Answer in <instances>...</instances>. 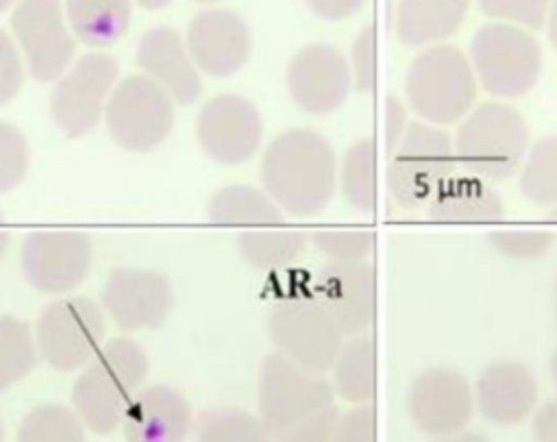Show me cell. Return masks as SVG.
I'll use <instances>...</instances> for the list:
<instances>
[{
  "instance_id": "32",
  "label": "cell",
  "mask_w": 557,
  "mask_h": 442,
  "mask_svg": "<svg viewBox=\"0 0 557 442\" xmlns=\"http://www.w3.org/2000/svg\"><path fill=\"white\" fill-rule=\"evenodd\" d=\"M196 442H272V431L242 407H211L196 425Z\"/></svg>"
},
{
  "instance_id": "7",
  "label": "cell",
  "mask_w": 557,
  "mask_h": 442,
  "mask_svg": "<svg viewBox=\"0 0 557 442\" xmlns=\"http://www.w3.org/2000/svg\"><path fill=\"white\" fill-rule=\"evenodd\" d=\"M104 309L87 296L48 303L35 324L39 359L61 372L87 366L104 344Z\"/></svg>"
},
{
  "instance_id": "9",
  "label": "cell",
  "mask_w": 557,
  "mask_h": 442,
  "mask_svg": "<svg viewBox=\"0 0 557 442\" xmlns=\"http://www.w3.org/2000/svg\"><path fill=\"white\" fill-rule=\"evenodd\" d=\"M333 396L326 375L302 368L276 351L263 357L257 381V409L272 433L331 407Z\"/></svg>"
},
{
  "instance_id": "6",
  "label": "cell",
  "mask_w": 557,
  "mask_h": 442,
  "mask_svg": "<svg viewBox=\"0 0 557 442\" xmlns=\"http://www.w3.org/2000/svg\"><path fill=\"white\" fill-rule=\"evenodd\" d=\"M457 170L453 135L444 126L413 120L389 152L385 187L398 207L418 209Z\"/></svg>"
},
{
  "instance_id": "28",
  "label": "cell",
  "mask_w": 557,
  "mask_h": 442,
  "mask_svg": "<svg viewBox=\"0 0 557 442\" xmlns=\"http://www.w3.org/2000/svg\"><path fill=\"white\" fill-rule=\"evenodd\" d=\"M65 17L83 44L107 48L126 33L131 0H65Z\"/></svg>"
},
{
  "instance_id": "24",
  "label": "cell",
  "mask_w": 557,
  "mask_h": 442,
  "mask_svg": "<svg viewBox=\"0 0 557 442\" xmlns=\"http://www.w3.org/2000/svg\"><path fill=\"white\" fill-rule=\"evenodd\" d=\"M426 213L440 222H487L505 216V202L494 183L455 172L426 202Z\"/></svg>"
},
{
  "instance_id": "31",
  "label": "cell",
  "mask_w": 557,
  "mask_h": 442,
  "mask_svg": "<svg viewBox=\"0 0 557 442\" xmlns=\"http://www.w3.org/2000/svg\"><path fill=\"white\" fill-rule=\"evenodd\" d=\"M35 333L17 316H0V392L20 383L37 366Z\"/></svg>"
},
{
  "instance_id": "10",
  "label": "cell",
  "mask_w": 557,
  "mask_h": 442,
  "mask_svg": "<svg viewBox=\"0 0 557 442\" xmlns=\"http://www.w3.org/2000/svg\"><path fill=\"white\" fill-rule=\"evenodd\" d=\"M268 335L274 351L294 364L326 375L346 335L329 311L311 296H289L272 305Z\"/></svg>"
},
{
  "instance_id": "26",
  "label": "cell",
  "mask_w": 557,
  "mask_h": 442,
  "mask_svg": "<svg viewBox=\"0 0 557 442\" xmlns=\"http://www.w3.org/2000/svg\"><path fill=\"white\" fill-rule=\"evenodd\" d=\"M207 218L218 226L257 229L283 224L285 216L263 187L233 183L218 189L207 202Z\"/></svg>"
},
{
  "instance_id": "11",
  "label": "cell",
  "mask_w": 557,
  "mask_h": 442,
  "mask_svg": "<svg viewBox=\"0 0 557 442\" xmlns=\"http://www.w3.org/2000/svg\"><path fill=\"white\" fill-rule=\"evenodd\" d=\"M117 83V61L107 52H87L54 83L48 111L57 128L70 137H83L104 115L107 100Z\"/></svg>"
},
{
  "instance_id": "33",
  "label": "cell",
  "mask_w": 557,
  "mask_h": 442,
  "mask_svg": "<svg viewBox=\"0 0 557 442\" xmlns=\"http://www.w3.org/2000/svg\"><path fill=\"white\" fill-rule=\"evenodd\" d=\"M17 442H85V425L74 409L44 403L22 418Z\"/></svg>"
},
{
  "instance_id": "37",
  "label": "cell",
  "mask_w": 557,
  "mask_h": 442,
  "mask_svg": "<svg viewBox=\"0 0 557 442\" xmlns=\"http://www.w3.org/2000/svg\"><path fill=\"white\" fill-rule=\"evenodd\" d=\"M553 0H479V9L490 22H505L527 30L544 26Z\"/></svg>"
},
{
  "instance_id": "46",
  "label": "cell",
  "mask_w": 557,
  "mask_h": 442,
  "mask_svg": "<svg viewBox=\"0 0 557 442\" xmlns=\"http://www.w3.org/2000/svg\"><path fill=\"white\" fill-rule=\"evenodd\" d=\"M546 35H548V41L550 46L557 50V0L550 2V9H548V15H546Z\"/></svg>"
},
{
  "instance_id": "27",
  "label": "cell",
  "mask_w": 557,
  "mask_h": 442,
  "mask_svg": "<svg viewBox=\"0 0 557 442\" xmlns=\"http://www.w3.org/2000/svg\"><path fill=\"white\" fill-rule=\"evenodd\" d=\"M309 244V233L285 226H257L244 229L237 235V250L242 259L255 270H281L300 259Z\"/></svg>"
},
{
  "instance_id": "50",
  "label": "cell",
  "mask_w": 557,
  "mask_h": 442,
  "mask_svg": "<svg viewBox=\"0 0 557 442\" xmlns=\"http://www.w3.org/2000/svg\"><path fill=\"white\" fill-rule=\"evenodd\" d=\"M546 216H548V218H550V220H557V205H555V207H550V209H548V213H546Z\"/></svg>"
},
{
  "instance_id": "49",
  "label": "cell",
  "mask_w": 557,
  "mask_h": 442,
  "mask_svg": "<svg viewBox=\"0 0 557 442\" xmlns=\"http://www.w3.org/2000/svg\"><path fill=\"white\" fill-rule=\"evenodd\" d=\"M548 370H550V379H553V383H555V388H557V348H555V351H553V355H550Z\"/></svg>"
},
{
  "instance_id": "4",
  "label": "cell",
  "mask_w": 557,
  "mask_h": 442,
  "mask_svg": "<svg viewBox=\"0 0 557 442\" xmlns=\"http://www.w3.org/2000/svg\"><path fill=\"white\" fill-rule=\"evenodd\" d=\"M476 96L479 83L470 61L455 46L418 50L405 72V102L426 124H457L476 105Z\"/></svg>"
},
{
  "instance_id": "53",
  "label": "cell",
  "mask_w": 557,
  "mask_h": 442,
  "mask_svg": "<svg viewBox=\"0 0 557 442\" xmlns=\"http://www.w3.org/2000/svg\"><path fill=\"white\" fill-rule=\"evenodd\" d=\"M196 2H202V4H213V2H220V0H196Z\"/></svg>"
},
{
  "instance_id": "36",
  "label": "cell",
  "mask_w": 557,
  "mask_h": 442,
  "mask_svg": "<svg viewBox=\"0 0 557 442\" xmlns=\"http://www.w3.org/2000/svg\"><path fill=\"white\" fill-rule=\"evenodd\" d=\"M30 165V148L24 133L0 122V194L13 192L26 176Z\"/></svg>"
},
{
  "instance_id": "13",
  "label": "cell",
  "mask_w": 557,
  "mask_h": 442,
  "mask_svg": "<svg viewBox=\"0 0 557 442\" xmlns=\"http://www.w3.org/2000/svg\"><path fill=\"white\" fill-rule=\"evenodd\" d=\"M11 30L35 81L52 83L72 65L76 41L59 0H20L11 13Z\"/></svg>"
},
{
  "instance_id": "39",
  "label": "cell",
  "mask_w": 557,
  "mask_h": 442,
  "mask_svg": "<svg viewBox=\"0 0 557 442\" xmlns=\"http://www.w3.org/2000/svg\"><path fill=\"white\" fill-rule=\"evenodd\" d=\"M339 412L331 405L292 427L272 433V442H333Z\"/></svg>"
},
{
  "instance_id": "23",
  "label": "cell",
  "mask_w": 557,
  "mask_h": 442,
  "mask_svg": "<svg viewBox=\"0 0 557 442\" xmlns=\"http://www.w3.org/2000/svg\"><path fill=\"white\" fill-rule=\"evenodd\" d=\"M468 11L470 0H398L394 35L405 48H431L453 37Z\"/></svg>"
},
{
  "instance_id": "18",
  "label": "cell",
  "mask_w": 557,
  "mask_h": 442,
  "mask_svg": "<svg viewBox=\"0 0 557 442\" xmlns=\"http://www.w3.org/2000/svg\"><path fill=\"white\" fill-rule=\"evenodd\" d=\"M313 298L329 311L339 331L368 333L376 314V277L368 261H329L315 277Z\"/></svg>"
},
{
  "instance_id": "51",
  "label": "cell",
  "mask_w": 557,
  "mask_h": 442,
  "mask_svg": "<svg viewBox=\"0 0 557 442\" xmlns=\"http://www.w3.org/2000/svg\"><path fill=\"white\" fill-rule=\"evenodd\" d=\"M15 0H0V11H4L7 7H11Z\"/></svg>"
},
{
  "instance_id": "48",
  "label": "cell",
  "mask_w": 557,
  "mask_h": 442,
  "mask_svg": "<svg viewBox=\"0 0 557 442\" xmlns=\"http://www.w3.org/2000/svg\"><path fill=\"white\" fill-rule=\"evenodd\" d=\"M144 9H150V11H157V9H163L168 7L172 0H137Z\"/></svg>"
},
{
  "instance_id": "25",
  "label": "cell",
  "mask_w": 557,
  "mask_h": 442,
  "mask_svg": "<svg viewBox=\"0 0 557 442\" xmlns=\"http://www.w3.org/2000/svg\"><path fill=\"white\" fill-rule=\"evenodd\" d=\"M329 381L337 396L350 405H368L376 394V346L368 333L350 335L337 351Z\"/></svg>"
},
{
  "instance_id": "45",
  "label": "cell",
  "mask_w": 557,
  "mask_h": 442,
  "mask_svg": "<svg viewBox=\"0 0 557 442\" xmlns=\"http://www.w3.org/2000/svg\"><path fill=\"white\" fill-rule=\"evenodd\" d=\"M433 442H490V440L481 433H474V431H457V433H450V435L433 438Z\"/></svg>"
},
{
  "instance_id": "20",
  "label": "cell",
  "mask_w": 557,
  "mask_h": 442,
  "mask_svg": "<svg viewBox=\"0 0 557 442\" xmlns=\"http://www.w3.org/2000/svg\"><path fill=\"white\" fill-rule=\"evenodd\" d=\"M474 409L498 427H513L527 420L540 398L535 372L518 359L490 361L476 377Z\"/></svg>"
},
{
  "instance_id": "3",
  "label": "cell",
  "mask_w": 557,
  "mask_h": 442,
  "mask_svg": "<svg viewBox=\"0 0 557 442\" xmlns=\"http://www.w3.org/2000/svg\"><path fill=\"white\" fill-rule=\"evenodd\" d=\"M531 146L529 124L505 100L476 102L453 133L457 168L487 183H500L518 174Z\"/></svg>"
},
{
  "instance_id": "35",
  "label": "cell",
  "mask_w": 557,
  "mask_h": 442,
  "mask_svg": "<svg viewBox=\"0 0 557 442\" xmlns=\"http://www.w3.org/2000/svg\"><path fill=\"white\" fill-rule=\"evenodd\" d=\"M555 231L548 229H494L487 233L490 246L516 261L542 259L555 246Z\"/></svg>"
},
{
  "instance_id": "30",
  "label": "cell",
  "mask_w": 557,
  "mask_h": 442,
  "mask_svg": "<svg viewBox=\"0 0 557 442\" xmlns=\"http://www.w3.org/2000/svg\"><path fill=\"white\" fill-rule=\"evenodd\" d=\"M518 189L535 207L557 205V133L535 139L520 168H518Z\"/></svg>"
},
{
  "instance_id": "54",
  "label": "cell",
  "mask_w": 557,
  "mask_h": 442,
  "mask_svg": "<svg viewBox=\"0 0 557 442\" xmlns=\"http://www.w3.org/2000/svg\"><path fill=\"white\" fill-rule=\"evenodd\" d=\"M2 438H4V427H2V418H0V442H2Z\"/></svg>"
},
{
  "instance_id": "14",
  "label": "cell",
  "mask_w": 557,
  "mask_h": 442,
  "mask_svg": "<svg viewBox=\"0 0 557 442\" xmlns=\"http://www.w3.org/2000/svg\"><path fill=\"white\" fill-rule=\"evenodd\" d=\"M263 118L242 94H218L196 115V139L202 152L222 165L250 161L263 144Z\"/></svg>"
},
{
  "instance_id": "40",
  "label": "cell",
  "mask_w": 557,
  "mask_h": 442,
  "mask_svg": "<svg viewBox=\"0 0 557 442\" xmlns=\"http://www.w3.org/2000/svg\"><path fill=\"white\" fill-rule=\"evenodd\" d=\"M333 442H376V414L374 407L352 405L337 416Z\"/></svg>"
},
{
  "instance_id": "47",
  "label": "cell",
  "mask_w": 557,
  "mask_h": 442,
  "mask_svg": "<svg viewBox=\"0 0 557 442\" xmlns=\"http://www.w3.org/2000/svg\"><path fill=\"white\" fill-rule=\"evenodd\" d=\"M9 240H11V233H9V226H7L4 213L0 211V257L4 255V250H7V246H9Z\"/></svg>"
},
{
  "instance_id": "41",
  "label": "cell",
  "mask_w": 557,
  "mask_h": 442,
  "mask_svg": "<svg viewBox=\"0 0 557 442\" xmlns=\"http://www.w3.org/2000/svg\"><path fill=\"white\" fill-rule=\"evenodd\" d=\"M24 59L15 41L0 28V107L17 98L24 85Z\"/></svg>"
},
{
  "instance_id": "44",
  "label": "cell",
  "mask_w": 557,
  "mask_h": 442,
  "mask_svg": "<svg viewBox=\"0 0 557 442\" xmlns=\"http://www.w3.org/2000/svg\"><path fill=\"white\" fill-rule=\"evenodd\" d=\"M531 431L535 442H557V398L535 407Z\"/></svg>"
},
{
  "instance_id": "5",
  "label": "cell",
  "mask_w": 557,
  "mask_h": 442,
  "mask_svg": "<svg viewBox=\"0 0 557 442\" xmlns=\"http://www.w3.org/2000/svg\"><path fill=\"white\" fill-rule=\"evenodd\" d=\"M468 61L483 89L494 100H516L529 94L542 76V46L527 28L487 22L468 44Z\"/></svg>"
},
{
  "instance_id": "15",
  "label": "cell",
  "mask_w": 557,
  "mask_h": 442,
  "mask_svg": "<svg viewBox=\"0 0 557 442\" xmlns=\"http://www.w3.org/2000/svg\"><path fill=\"white\" fill-rule=\"evenodd\" d=\"M292 102L307 115L335 113L352 91L346 57L331 44L313 41L298 48L285 70Z\"/></svg>"
},
{
  "instance_id": "1",
  "label": "cell",
  "mask_w": 557,
  "mask_h": 442,
  "mask_svg": "<svg viewBox=\"0 0 557 442\" xmlns=\"http://www.w3.org/2000/svg\"><path fill=\"white\" fill-rule=\"evenodd\" d=\"M337 152L315 128L281 131L263 150L259 181L283 216H320L337 192Z\"/></svg>"
},
{
  "instance_id": "29",
  "label": "cell",
  "mask_w": 557,
  "mask_h": 442,
  "mask_svg": "<svg viewBox=\"0 0 557 442\" xmlns=\"http://www.w3.org/2000/svg\"><path fill=\"white\" fill-rule=\"evenodd\" d=\"M337 189L357 213H372L379 196L376 148L370 137L355 139L337 165Z\"/></svg>"
},
{
  "instance_id": "16",
  "label": "cell",
  "mask_w": 557,
  "mask_h": 442,
  "mask_svg": "<svg viewBox=\"0 0 557 442\" xmlns=\"http://www.w3.org/2000/svg\"><path fill=\"white\" fill-rule=\"evenodd\" d=\"M407 414L431 438L463 431L474 414V392L468 377L450 366H431L409 385Z\"/></svg>"
},
{
  "instance_id": "8",
  "label": "cell",
  "mask_w": 557,
  "mask_h": 442,
  "mask_svg": "<svg viewBox=\"0 0 557 442\" xmlns=\"http://www.w3.org/2000/svg\"><path fill=\"white\" fill-rule=\"evenodd\" d=\"M104 124L111 139L126 152H150L174 126V100L146 74H131L115 83Z\"/></svg>"
},
{
  "instance_id": "22",
  "label": "cell",
  "mask_w": 557,
  "mask_h": 442,
  "mask_svg": "<svg viewBox=\"0 0 557 442\" xmlns=\"http://www.w3.org/2000/svg\"><path fill=\"white\" fill-rule=\"evenodd\" d=\"M137 65L168 91L174 105H191L202 94V74L189 57L183 37L170 26H152L137 44Z\"/></svg>"
},
{
  "instance_id": "17",
  "label": "cell",
  "mask_w": 557,
  "mask_h": 442,
  "mask_svg": "<svg viewBox=\"0 0 557 442\" xmlns=\"http://www.w3.org/2000/svg\"><path fill=\"white\" fill-rule=\"evenodd\" d=\"M100 307L122 331L157 329L174 307V287L159 270L120 266L107 274Z\"/></svg>"
},
{
  "instance_id": "19",
  "label": "cell",
  "mask_w": 557,
  "mask_h": 442,
  "mask_svg": "<svg viewBox=\"0 0 557 442\" xmlns=\"http://www.w3.org/2000/svg\"><path fill=\"white\" fill-rule=\"evenodd\" d=\"M185 46L200 74L226 78L248 63L252 35L239 13L231 9H207L189 22Z\"/></svg>"
},
{
  "instance_id": "52",
  "label": "cell",
  "mask_w": 557,
  "mask_h": 442,
  "mask_svg": "<svg viewBox=\"0 0 557 442\" xmlns=\"http://www.w3.org/2000/svg\"><path fill=\"white\" fill-rule=\"evenodd\" d=\"M555 314H557V277H555Z\"/></svg>"
},
{
  "instance_id": "43",
  "label": "cell",
  "mask_w": 557,
  "mask_h": 442,
  "mask_svg": "<svg viewBox=\"0 0 557 442\" xmlns=\"http://www.w3.org/2000/svg\"><path fill=\"white\" fill-rule=\"evenodd\" d=\"M307 9L326 22H342L363 9L368 0H302Z\"/></svg>"
},
{
  "instance_id": "12",
  "label": "cell",
  "mask_w": 557,
  "mask_h": 442,
  "mask_svg": "<svg viewBox=\"0 0 557 442\" xmlns=\"http://www.w3.org/2000/svg\"><path fill=\"white\" fill-rule=\"evenodd\" d=\"M22 272L41 294H65L91 270V235L76 229H37L22 242Z\"/></svg>"
},
{
  "instance_id": "34",
  "label": "cell",
  "mask_w": 557,
  "mask_h": 442,
  "mask_svg": "<svg viewBox=\"0 0 557 442\" xmlns=\"http://www.w3.org/2000/svg\"><path fill=\"white\" fill-rule=\"evenodd\" d=\"M374 231L355 226V229H313L309 242L322 253L329 261H368L374 248Z\"/></svg>"
},
{
  "instance_id": "38",
  "label": "cell",
  "mask_w": 557,
  "mask_h": 442,
  "mask_svg": "<svg viewBox=\"0 0 557 442\" xmlns=\"http://www.w3.org/2000/svg\"><path fill=\"white\" fill-rule=\"evenodd\" d=\"M346 61L352 89L357 94H370L376 81V37L372 26H363L359 35H355Z\"/></svg>"
},
{
  "instance_id": "2",
  "label": "cell",
  "mask_w": 557,
  "mask_h": 442,
  "mask_svg": "<svg viewBox=\"0 0 557 442\" xmlns=\"http://www.w3.org/2000/svg\"><path fill=\"white\" fill-rule=\"evenodd\" d=\"M148 375V355L131 337H113L83 366L72 388V407L81 422L98 433H113Z\"/></svg>"
},
{
  "instance_id": "21",
  "label": "cell",
  "mask_w": 557,
  "mask_h": 442,
  "mask_svg": "<svg viewBox=\"0 0 557 442\" xmlns=\"http://www.w3.org/2000/svg\"><path fill=\"white\" fill-rule=\"evenodd\" d=\"M126 442H185L191 427V405L172 385L139 388L122 416Z\"/></svg>"
},
{
  "instance_id": "42",
  "label": "cell",
  "mask_w": 557,
  "mask_h": 442,
  "mask_svg": "<svg viewBox=\"0 0 557 442\" xmlns=\"http://www.w3.org/2000/svg\"><path fill=\"white\" fill-rule=\"evenodd\" d=\"M409 107L396 94H389L383 105V142L387 155L398 146L409 126Z\"/></svg>"
}]
</instances>
